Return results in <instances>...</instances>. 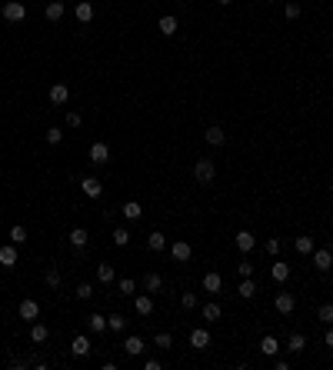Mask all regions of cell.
<instances>
[{"label": "cell", "mask_w": 333, "mask_h": 370, "mask_svg": "<svg viewBox=\"0 0 333 370\" xmlns=\"http://www.w3.org/2000/svg\"><path fill=\"white\" fill-rule=\"evenodd\" d=\"M217 177V163L206 160V157H200V160H193V180L197 184H214Z\"/></svg>", "instance_id": "cell-1"}, {"label": "cell", "mask_w": 333, "mask_h": 370, "mask_svg": "<svg viewBox=\"0 0 333 370\" xmlns=\"http://www.w3.org/2000/svg\"><path fill=\"white\" fill-rule=\"evenodd\" d=\"M0 14H4V20H10V24H20V20L27 17V7L20 4V0H7Z\"/></svg>", "instance_id": "cell-2"}, {"label": "cell", "mask_w": 333, "mask_h": 370, "mask_svg": "<svg viewBox=\"0 0 333 370\" xmlns=\"http://www.w3.org/2000/svg\"><path fill=\"white\" fill-rule=\"evenodd\" d=\"M17 314H20V320H37V317H40V304H37V300H33V297H27V300H20V307H17Z\"/></svg>", "instance_id": "cell-3"}, {"label": "cell", "mask_w": 333, "mask_h": 370, "mask_svg": "<svg viewBox=\"0 0 333 370\" xmlns=\"http://www.w3.org/2000/svg\"><path fill=\"white\" fill-rule=\"evenodd\" d=\"M170 257H174L177 264H187V260L193 257V247H190V243H187V240H177L174 247H170Z\"/></svg>", "instance_id": "cell-4"}, {"label": "cell", "mask_w": 333, "mask_h": 370, "mask_svg": "<svg viewBox=\"0 0 333 370\" xmlns=\"http://www.w3.org/2000/svg\"><path fill=\"white\" fill-rule=\"evenodd\" d=\"M273 307H277V314H294V307H297V297L294 294H277V300H273Z\"/></svg>", "instance_id": "cell-5"}, {"label": "cell", "mask_w": 333, "mask_h": 370, "mask_svg": "<svg viewBox=\"0 0 333 370\" xmlns=\"http://www.w3.org/2000/svg\"><path fill=\"white\" fill-rule=\"evenodd\" d=\"M310 257H313V267H317V270H323V274L333 267V250H313Z\"/></svg>", "instance_id": "cell-6"}, {"label": "cell", "mask_w": 333, "mask_h": 370, "mask_svg": "<svg viewBox=\"0 0 333 370\" xmlns=\"http://www.w3.org/2000/svg\"><path fill=\"white\" fill-rule=\"evenodd\" d=\"M203 140L210 147H223V144H227V134H223V127H217V124H214V127L203 130Z\"/></svg>", "instance_id": "cell-7"}, {"label": "cell", "mask_w": 333, "mask_h": 370, "mask_svg": "<svg viewBox=\"0 0 333 370\" xmlns=\"http://www.w3.org/2000/svg\"><path fill=\"white\" fill-rule=\"evenodd\" d=\"M64 14H67L64 0H50V4H47V10H44V17H47L50 24H57V20H64Z\"/></svg>", "instance_id": "cell-8"}, {"label": "cell", "mask_w": 333, "mask_h": 370, "mask_svg": "<svg viewBox=\"0 0 333 370\" xmlns=\"http://www.w3.org/2000/svg\"><path fill=\"white\" fill-rule=\"evenodd\" d=\"M67 100H70V87H67V84H54V87H50V104L64 107Z\"/></svg>", "instance_id": "cell-9"}, {"label": "cell", "mask_w": 333, "mask_h": 370, "mask_svg": "<svg viewBox=\"0 0 333 370\" xmlns=\"http://www.w3.org/2000/svg\"><path fill=\"white\" fill-rule=\"evenodd\" d=\"M107 160H110V147L103 144V140H97L90 147V163H107Z\"/></svg>", "instance_id": "cell-10"}, {"label": "cell", "mask_w": 333, "mask_h": 370, "mask_svg": "<svg viewBox=\"0 0 333 370\" xmlns=\"http://www.w3.org/2000/svg\"><path fill=\"white\" fill-rule=\"evenodd\" d=\"M0 267H17V243H4L0 247Z\"/></svg>", "instance_id": "cell-11"}, {"label": "cell", "mask_w": 333, "mask_h": 370, "mask_svg": "<svg viewBox=\"0 0 333 370\" xmlns=\"http://www.w3.org/2000/svg\"><path fill=\"white\" fill-rule=\"evenodd\" d=\"M157 27H160V33H163V37H174L180 24H177V17H174V14H163V17L157 20Z\"/></svg>", "instance_id": "cell-12"}, {"label": "cell", "mask_w": 333, "mask_h": 370, "mask_svg": "<svg viewBox=\"0 0 333 370\" xmlns=\"http://www.w3.org/2000/svg\"><path fill=\"white\" fill-rule=\"evenodd\" d=\"M254 247H257V237L250 230H240L237 233V250H240V254H250Z\"/></svg>", "instance_id": "cell-13"}, {"label": "cell", "mask_w": 333, "mask_h": 370, "mask_svg": "<svg viewBox=\"0 0 333 370\" xmlns=\"http://www.w3.org/2000/svg\"><path fill=\"white\" fill-rule=\"evenodd\" d=\"M143 290H147V294H160V290H163V277H160L157 270H150V274L143 277Z\"/></svg>", "instance_id": "cell-14"}, {"label": "cell", "mask_w": 333, "mask_h": 370, "mask_svg": "<svg viewBox=\"0 0 333 370\" xmlns=\"http://www.w3.org/2000/svg\"><path fill=\"white\" fill-rule=\"evenodd\" d=\"M134 310L140 317H150L153 314V300H150V294H140V297H134Z\"/></svg>", "instance_id": "cell-15"}, {"label": "cell", "mask_w": 333, "mask_h": 370, "mask_svg": "<svg viewBox=\"0 0 333 370\" xmlns=\"http://www.w3.org/2000/svg\"><path fill=\"white\" fill-rule=\"evenodd\" d=\"M90 350H94V347H90V340L84 337V334H80V337H73V344H70V354L73 357H90Z\"/></svg>", "instance_id": "cell-16"}, {"label": "cell", "mask_w": 333, "mask_h": 370, "mask_svg": "<svg viewBox=\"0 0 333 370\" xmlns=\"http://www.w3.org/2000/svg\"><path fill=\"white\" fill-rule=\"evenodd\" d=\"M206 344H210V334H206L203 327L190 330V347H193V350H206Z\"/></svg>", "instance_id": "cell-17"}, {"label": "cell", "mask_w": 333, "mask_h": 370, "mask_svg": "<svg viewBox=\"0 0 333 370\" xmlns=\"http://www.w3.org/2000/svg\"><path fill=\"white\" fill-rule=\"evenodd\" d=\"M260 354H267V357H277L280 354V340L273 337V334H267V337L260 340Z\"/></svg>", "instance_id": "cell-18"}, {"label": "cell", "mask_w": 333, "mask_h": 370, "mask_svg": "<svg viewBox=\"0 0 333 370\" xmlns=\"http://www.w3.org/2000/svg\"><path fill=\"white\" fill-rule=\"evenodd\" d=\"M73 14H77V20H80V24H90V20H94V4H90V0H80Z\"/></svg>", "instance_id": "cell-19"}, {"label": "cell", "mask_w": 333, "mask_h": 370, "mask_svg": "<svg viewBox=\"0 0 333 370\" xmlns=\"http://www.w3.org/2000/svg\"><path fill=\"white\" fill-rule=\"evenodd\" d=\"M80 187H84L87 197H100V193H103V184L97 177H84V180H80Z\"/></svg>", "instance_id": "cell-20"}, {"label": "cell", "mask_w": 333, "mask_h": 370, "mask_svg": "<svg viewBox=\"0 0 333 370\" xmlns=\"http://www.w3.org/2000/svg\"><path fill=\"white\" fill-rule=\"evenodd\" d=\"M123 354L127 357H140L143 354V337H127L123 340Z\"/></svg>", "instance_id": "cell-21"}, {"label": "cell", "mask_w": 333, "mask_h": 370, "mask_svg": "<svg viewBox=\"0 0 333 370\" xmlns=\"http://www.w3.org/2000/svg\"><path fill=\"white\" fill-rule=\"evenodd\" d=\"M87 240H90V233L84 230V227H73V230H70V247L84 250V247H87Z\"/></svg>", "instance_id": "cell-22"}, {"label": "cell", "mask_w": 333, "mask_h": 370, "mask_svg": "<svg viewBox=\"0 0 333 370\" xmlns=\"http://www.w3.org/2000/svg\"><path fill=\"white\" fill-rule=\"evenodd\" d=\"M203 290H206V294H220V290H223V277L220 274H206L203 277Z\"/></svg>", "instance_id": "cell-23"}, {"label": "cell", "mask_w": 333, "mask_h": 370, "mask_svg": "<svg viewBox=\"0 0 333 370\" xmlns=\"http://www.w3.org/2000/svg\"><path fill=\"white\" fill-rule=\"evenodd\" d=\"M47 337H50V327H44V323H30V344H44Z\"/></svg>", "instance_id": "cell-24"}, {"label": "cell", "mask_w": 333, "mask_h": 370, "mask_svg": "<svg viewBox=\"0 0 333 370\" xmlns=\"http://www.w3.org/2000/svg\"><path fill=\"white\" fill-rule=\"evenodd\" d=\"M303 347H307V337H303V334H290L286 350H290V354H303Z\"/></svg>", "instance_id": "cell-25"}, {"label": "cell", "mask_w": 333, "mask_h": 370, "mask_svg": "<svg viewBox=\"0 0 333 370\" xmlns=\"http://www.w3.org/2000/svg\"><path fill=\"white\" fill-rule=\"evenodd\" d=\"M270 274H273V280H277V283H283L286 277H290V264H283V260H277V264L270 267Z\"/></svg>", "instance_id": "cell-26"}, {"label": "cell", "mask_w": 333, "mask_h": 370, "mask_svg": "<svg viewBox=\"0 0 333 370\" xmlns=\"http://www.w3.org/2000/svg\"><path fill=\"white\" fill-rule=\"evenodd\" d=\"M237 294L243 300H250V297H257V283L250 280V277H243V280H240V287H237Z\"/></svg>", "instance_id": "cell-27"}, {"label": "cell", "mask_w": 333, "mask_h": 370, "mask_svg": "<svg viewBox=\"0 0 333 370\" xmlns=\"http://www.w3.org/2000/svg\"><path fill=\"white\" fill-rule=\"evenodd\" d=\"M120 214H123L127 220H140V217H143V210H140V203H137V200H127Z\"/></svg>", "instance_id": "cell-28"}, {"label": "cell", "mask_w": 333, "mask_h": 370, "mask_svg": "<svg viewBox=\"0 0 333 370\" xmlns=\"http://www.w3.org/2000/svg\"><path fill=\"white\" fill-rule=\"evenodd\" d=\"M147 247H150V250H157V254H160V250H166V237H163L160 230H153L150 237H147Z\"/></svg>", "instance_id": "cell-29"}, {"label": "cell", "mask_w": 333, "mask_h": 370, "mask_svg": "<svg viewBox=\"0 0 333 370\" xmlns=\"http://www.w3.org/2000/svg\"><path fill=\"white\" fill-rule=\"evenodd\" d=\"M294 247H297V254H313V250H317V243H313V237H297Z\"/></svg>", "instance_id": "cell-30"}, {"label": "cell", "mask_w": 333, "mask_h": 370, "mask_svg": "<svg viewBox=\"0 0 333 370\" xmlns=\"http://www.w3.org/2000/svg\"><path fill=\"white\" fill-rule=\"evenodd\" d=\"M123 327H127L123 314H110V317H107V330H113V334H123Z\"/></svg>", "instance_id": "cell-31"}, {"label": "cell", "mask_w": 333, "mask_h": 370, "mask_svg": "<svg viewBox=\"0 0 333 370\" xmlns=\"http://www.w3.org/2000/svg\"><path fill=\"white\" fill-rule=\"evenodd\" d=\"M87 327L94 330V334H100V330H107V317H103V314H90L87 317Z\"/></svg>", "instance_id": "cell-32"}, {"label": "cell", "mask_w": 333, "mask_h": 370, "mask_svg": "<svg viewBox=\"0 0 333 370\" xmlns=\"http://www.w3.org/2000/svg\"><path fill=\"white\" fill-rule=\"evenodd\" d=\"M97 280H100V283H113V267L110 264H100V267H97Z\"/></svg>", "instance_id": "cell-33"}, {"label": "cell", "mask_w": 333, "mask_h": 370, "mask_svg": "<svg viewBox=\"0 0 333 370\" xmlns=\"http://www.w3.org/2000/svg\"><path fill=\"white\" fill-rule=\"evenodd\" d=\"M117 290H120V297H130V294H137V280H130V277H123V280L117 283Z\"/></svg>", "instance_id": "cell-34"}, {"label": "cell", "mask_w": 333, "mask_h": 370, "mask_svg": "<svg viewBox=\"0 0 333 370\" xmlns=\"http://www.w3.org/2000/svg\"><path fill=\"white\" fill-rule=\"evenodd\" d=\"M113 243H117V247H127L130 243V230L127 227H117V230H113Z\"/></svg>", "instance_id": "cell-35"}, {"label": "cell", "mask_w": 333, "mask_h": 370, "mask_svg": "<svg viewBox=\"0 0 333 370\" xmlns=\"http://www.w3.org/2000/svg\"><path fill=\"white\" fill-rule=\"evenodd\" d=\"M220 314H223V310H220V304H206V307H203V317H206L210 323H214V320H220Z\"/></svg>", "instance_id": "cell-36"}, {"label": "cell", "mask_w": 333, "mask_h": 370, "mask_svg": "<svg viewBox=\"0 0 333 370\" xmlns=\"http://www.w3.org/2000/svg\"><path fill=\"white\" fill-rule=\"evenodd\" d=\"M44 280H47V287H60V274H57L54 267H47V270H44Z\"/></svg>", "instance_id": "cell-37"}, {"label": "cell", "mask_w": 333, "mask_h": 370, "mask_svg": "<svg viewBox=\"0 0 333 370\" xmlns=\"http://www.w3.org/2000/svg\"><path fill=\"white\" fill-rule=\"evenodd\" d=\"M317 317H320L323 323H333V304H323V307L317 310Z\"/></svg>", "instance_id": "cell-38"}, {"label": "cell", "mask_w": 333, "mask_h": 370, "mask_svg": "<svg viewBox=\"0 0 333 370\" xmlns=\"http://www.w3.org/2000/svg\"><path fill=\"white\" fill-rule=\"evenodd\" d=\"M77 297L80 300H90V297H94V283H80V287H77Z\"/></svg>", "instance_id": "cell-39"}, {"label": "cell", "mask_w": 333, "mask_h": 370, "mask_svg": "<svg viewBox=\"0 0 333 370\" xmlns=\"http://www.w3.org/2000/svg\"><path fill=\"white\" fill-rule=\"evenodd\" d=\"M27 240V230L24 227H14V230H10V243H24Z\"/></svg>", "instance_id": "cell-40"}, {"label": "cell", "mask_w": 333, "mask_h": 370, "mask_svg": "<svg viewBox=\"0 0 333 370\" xmlns=\"http://www.w3.org/2000/svg\"><path fill=\"white\" fill-rule=\"evenodd\" d=\"M180 307H183V310H193V307H197V294H183Z\"/></svg>", "instance_id": "cell-41"}, {"label": "cell", "mask_w": 333, "mask_h": 370, "mask_svg": "<svg viewBox=\"0 0 333 370\" xmlns=\"http://www.w3.org/2000/svg\"><path fill=\"white\" fill-rule=\"evenodd\" d=\"M60 140H64V134H60V127H50V130H47V144H54V147H57V144H60Z\"/></svg>", "instance_id": "cell-42"}, {"label": "cell", "mask_w": 333, "mask_h": 370, "mask_svg": "<svg viewBox=\"0 0 333 370\" xmlns=\"http://www.w3.org/2000/svg\"><path fill=\"white\" fill-rule=\"evenodd\" d=\"M153 344L166 350V347H174V337H170V334H157V337H153Z\"/></svg>", "instance_id": "cell-43"}, {"label": "cell", "mask_w": 333, "mask_h": 370, "mask_svg": "<svg viewBox=\"0 0 333 370\" xmlns=\"http://www.w3.org/2000/svg\"><path fill=\"white\" fill-rule=\"evenodd\" d=\"M237 274L240 277H254V264H250V260H243V264L237 267Z\"/></svg>", "instance_id": "cell-44"}, {"label": "cell", "mask_w": 333, "mask_h": 370, "mask_svg": "<svg viewBox=\"0 0 333 370\" xmlns=\"http://www.w3.org/2000/svg\"><path fill=\"white\" fill-rule=\"evenodd\" d=\"M263 250H267L270 257H277V254H280V240H277V237H273V240H267V247H263Z\"/></svg>", "instance_id": "cell-45"}, {"label": "cell", "mask_w": 333, "mask_h": 370, "mask_svg": "<svg viewBox=\"0 0 333 370\" xmlns=\"http://www.w3.org/2000/svg\"><path fill=\"white\" fill-rule=\"evenodd\" d=\"M300 17V4H286V20H297Z\"/></svg>", "instance_id": "cell-46"}, {"label": "cell", "mask_w": 333, "mask_h": 370, "mask_svg": "<svg viewBox=\"0 0 333 370\" xmlns=\"http://www.w3.org/2000/svg\"><path fill=\"white\" fill-rule=\"evenodd\" d=\"M67 127H80V113H67Z\"/></svg>", "instance_id": "cell-47"}, {"label": "cell", "mask_w": 333, "mask_h": 370, "mask_svg": "<svg viewBox=\"0 0 333 370\" xmlns=\"http://www.w3.org/2000/svg\"><path fill=\"white\" fill-rule=\"evenodd\" d=\"M326 347H330V350H333V327L326 330Z\"/></svg>", "instance_id": "cell-48"}, {"label": "cell", "mask_w": 333, "mask_h": 370, "mask_svg": "<svg viewBox=\"0 0 333 370\" xmlns=\"http://www.w3.org/2000/svg\"><path fill=\"white\" fill-rule=\"evenodd\" d=\"M220 4H233V0H220Z\"/></svg>", "instance_id": "cell-49"}]
</instances>
